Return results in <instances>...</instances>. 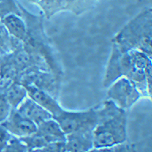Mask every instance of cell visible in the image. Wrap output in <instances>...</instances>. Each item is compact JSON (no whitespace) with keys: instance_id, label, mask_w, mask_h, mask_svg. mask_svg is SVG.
I'll return each instance as SVG.
<instances>
[{"instance_id":"1","label":"cell","mask_w":152,"mask_h":152,"mask_svg":"<svg viewBox=\"0 0 152 152\" xmlns=\"http://www.w3.org/2000/svg\"><path fill=\"white\" fill-rule=\"evenodd\" d=\"M126 140V119L120 111L111 119L97 124L93 130L94 148H111Z\"/></svg>"},{"instance_id":"2","label":"cell","mask_w":152,"mask_h":152,"mask_svg":"<svg viewBox=\"0 0 152 152\" xmlns=\"http://www.w3.org/2000/svg\"><path fill=\"white\" fill-rule=\"evenodd\" d=\"M128 31L131 47L152 59V9L135 18L130 23Z\"/></svg>"},{"instance_id":"3","label":"cell","mask_w":152,"mask_h":152,"mask_svg":"<svg viewBox=\"0 0 152 152\" xmlns=\"http://www.w3.org/2000/svg\"><path fill=\"white\" fill-rule=\"evenodd\" d=\"M63 132L66 135L77 132L93 131L97 126V119L91 112L66 113L61 111L55 116Z\"/></svg>"},{"instance_id":"4","label":"cell","mask_w":152,"mask_h":152,"mask_svg":"<svg viewBox=\"0 0 152 152\" xmlns=\"http://www.w3.org/2000/svg\"><path fill=\"white\" fill-rule=\"evenodd\" d=\"M110 96L117 100L122 107H129L139 98V93L135 87L126 79L120 80L111 88Z\"/></svg>"},{"instance_id":"5","label":"cell","mask_w":152,"mask_h":152,"mask_svg":"<svg viewBox=\"0 0 152 152\" xmlns=\"http://www.w3.org/2000/svg\"><path fill=\"white\" fill-rule=\"evenodd\" d=\"M2 126L9 132L18 138H24L33 135L37 130V126L30 119L21 116L18 113L14 114Z\"/></svg>"},{"instance_id":"6","label":"cell","mask_w":152,"mask_h":152,"mask_svg":"<svg viewBox=\"0 0 152 152\" xmlns=\"http://www.w3.org/2000/svg\"><path fill=\"white\" fill-rule=\"evenodd\" d=\"M65 142L68 152H89L94 148L93 131L77 132L66 135Z\"/></svg>"},{"instance_id":"7","label":"cell","mask_w":152,"mask_h":152,"mask_svg":"<svg viewBox=\"0 0 152 152\" xmlns=\"http://www.w3.org/2000/svg\"><path fill=\"white\" fill-rule=\"evenodd\" d=\"M36 133L40 135L47 144L66 141V134L63 132L58 123L51 119L37 125Z\"/></svg>"},{"instance_id":"8","label":"cell","mask_w":152,"mask_h":152,"mask_svg":"<svg viewBox=\"0 0 152 152\" xmlns=\"http://www.w3.org/2000/svg\"><path fill=\"white\" fill-rule=\"evenodd\" d=\"M18 113L23 117L33 121L37 126L51 118V116L45 110L31 100H27L21 106Z\"/></svg>"},{"instance_id":"9","label":"cell","mask_w":152,"mask_h":152,"mask_svg":"<svg viewBox=\"0 0 152 152\" xmlns=\"http://www.w3.org/2000/svg\"><path fill=\"white\" fill-rule=\"evenodd\" d=\"M28 92L34 101L39 104L40 107H44L45 109L50 110L53 113V115H57L62 111L58 104L51 97H49L47 94L37 90L35 88H29Z\"/></svg>"},{"instance_id":"10","label":"cell","mask_w":152,"mask_h":152,"mask_svg":"<svg viewBox=\"0 0 152 152\" xmlns=\"http://www.w3.org/2000/svg\"><path fill=\"white\" fill-rule=\"evenodd\" d=\"M2 22L7 28L9 33L19 39H22L26 34V28L24 21L15 15L10 14L5 15Z\"/></svg>"},{"instance_id":"11","label":"cell","mask_w":152,"mask_h":152,"mask_svg":"<svg viewBox=\"0 0 152 152\" xmlns=\"http://www.w3.org/2000/svg\"><path fill=\"white\" fill-rule=\"evenodd\" d=\"M26 94V91L21 86L14 85L10 87L6 94V98L9 101V104L16 106L21 102L24 97Z\"/></svg>"},{"instance_id":"12","label":"cell","mask_w":152,"mask_h":152,"mask_svg":"<svg viewBox=\"0 0 152 152\" xmlns=\"http://www.w3.org/2000/svg\"><path fill=\"white\" fill-rule=\"evenodd\" d=\"M2 152H29V151L21 138L12 137Z\"/></svg>"},{"instance_id":"13","label":"cell","mask_w":152,"mask_h":152,"mask_svg":"<svg viewBox=\"0 0 152 152\" xmlns=\"http://www.w3.org/2000/svg\"><path fill=\"white\" fill-rule=\"evenodd\" d=\"M32 152H68L66 147V142H56L47 144L46 146Z\"/></svg>"},{"instance_id":"14","label":"cell","mask_w":152,"mask_h":152,"mask_svg":"<svg viewBox=\"0 0 152 152\" xmlns=\"http://www.w3.org/2000/svg\"><path fill=\"white\" fill-rule=\"evenodd\" d=\"M64 0H40L39 2L47 14H53V12L61 7Z\"/></svg>"},{"instance_id":"15","label":"cell","mask_w":152,"mask_h":152,"mask_svg":"<svg viewBox=\"0 0 152 152\" xmlns=\"http://www.w3.org/2000/svg\"><path fill=\"white\" fill-rule=\"evenodd\" d=\"M9 31L2 22H0V50L5 51L9 43Z\"/></svg>"},{"instance_id":"16","label":"cell","mask_w":152,"mask_h":152,"mask_svg":"<svg viewBox=\"0 0 152 152\" xmlns=\"http://www.w3.org/2000/svg\"><path fill=\"white\" fill-rule=\"evenodd\" d=\"M9 113V103L7 98L0 94V122L4 120Z\"/></svg>"},{"instance_id":"17","label":"cell","mask_w":152,"mask_h":152,"mask_svg":"<svg viewBox=\"0 0 152 152\" xmlns=\"http://www.w3.org/2000/svg\"><path fill=\"white\" fill-rule=\"evenodd\" d=\"M12 137L9 132L5 129L3 126H0V152L2 151L5 145H7L8 142L10 140Z\"/></svg>"},{"instance_id":"18","label":"cell","mask_w":152,"mask_h":152,"mask_svg":"<svg viewBox=\"0 0 152 152\" xmlns=\"http://www.w3.org/2000/svg\"><path fill=\"white\" fill-rule=\"evenodd\" d=\"M29 1H31V2H40V0H29Z\"/></svg>"}]
</instances>
